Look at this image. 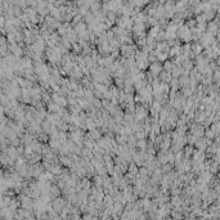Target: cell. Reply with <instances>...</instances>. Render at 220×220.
<instances>
[{"instance_id": "cell-1", "label": "cell", "mask_w": 220, "mask_h": 220, "mask_svg": "<svg viewBox=\"0 0 220 220\" xmlns=\"http://www.w3.org/2000/svg\"><path fill=\"white\" fill-rule=\"evenodd\" d=\"M160 71H161V66H160L158 63H153V64L151 66V72L155 75V76H156Z\"/></svg>"}, {"instance_id": "cell-2", "label": "cell", "mask_w": 220, "mask_h": 220, "mask_svg": "<svg viewBox=\"0 0 220 220\" xmlns=\"http://www.w3.org/2000/svg\"><path fill=\"white\" fill-rule=\"evenodd\" d=\"M53 99H54V100L57 102V104H59V106H63V107H64L66 104H67V102H66L63 98H61L59 95H57V94H54V95H53Z\"/></svg>"}, {"instance_id": "cell-3", "label": "cell", "mask_w": 220, "mask_h": 220, "mask_svg": "<svg viewBox=\"0 0 220 220\" xmlns=\"http://www.w3.org/2000/svg\"><path fill=\"white\" fill-rule=\"evenodd\" d=\"M86 122H87V127H89L90 130H94V129H95V124H94V122H93L90 119H87V121H86Z\"/></svg>"}, {"instance_id": "cell-4", "label": "cell", "mask_w": 220, "mask_h": 220, "mask_svg": "<svg viewBox=\"0 0 220 220\" xmlns=\"http://www.w3.org/2000/svg\"><path fill=\"white\" fill-rule=\"evenodd\" d=\"M138 145H139V147H142V149H144V148H145V140H140Z\"/></svg>"}]
</instances>
